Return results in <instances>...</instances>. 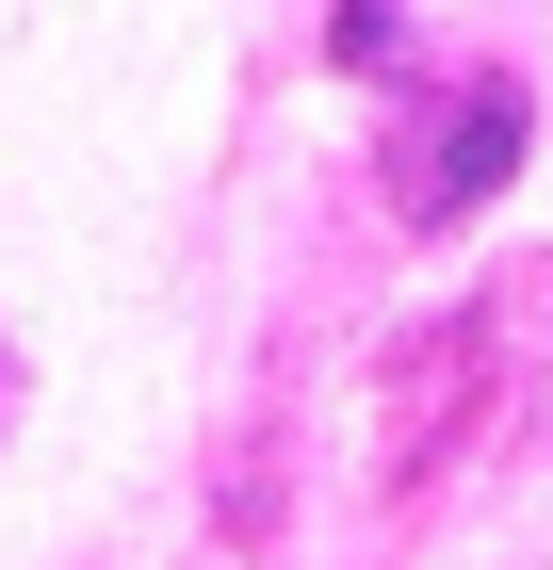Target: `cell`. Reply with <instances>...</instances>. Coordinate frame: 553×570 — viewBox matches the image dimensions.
<instances>
[{"instance_id": "obj_2", "label": "cell", "mask_w": 553, "mask_h": 570, "mask_svg": "<svg viewBox=\"0 0 553 570\" xmlns=\"http://www.w3.org/2000/svg\"><path fill=\"white\" fill-rule=\"evenodd\" d=\"M326 49H342V66H375V82H391V66H407V17H391V0H342V17H326Z\"/></svg>"}, {"instance_id": "obj_1", "label": "cell", "mask_w": 553, "mask_h": 570, "mask_svg": "<svg viewBox=\"0 0 553 570\" xmlns=\"http://www.w3.org/2000/svg\"><path fill=\"white\" fill-rule=\"evenodd\" d=\"M521 131H537V98H521L505 66L407 98V115H391V213H407V228H472V213L521 179Z\"/></svg>"}]
</instances>
